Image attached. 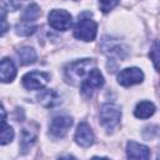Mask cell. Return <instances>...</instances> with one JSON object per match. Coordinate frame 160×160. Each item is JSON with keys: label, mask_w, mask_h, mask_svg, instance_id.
Masks as SVG:
<instances>
[{"label": "cell", "mask_w": 160, "mask_h": 160, "mask_svg": "<svg viewBox=\"0 0 160 160\" xmlns=\"http://www.w3.org/2000/svg\"><path fill=\"white\" fill-rule=\"evenodd\" d=\"M49 81V74L44 71H30L22 76V85L28 90L42 89Z\"/></svg>", "instance_id": "cell-5"}, {"label": "cell", "mask_w": 160, "mask_h": 160, "mask_svg": "<svg viewBox=\"0 0 160 160\" xmlns=\"http://www.w3.org/2000/svg\"><path fill=\"white\" fill-rule=\"evenodd\" d=\"M99 118H100V122L101 125L108 130L111 131L114 130L119 122H120V118H121V110L116 104H110L106 102L100 108V112H99Z\"/></svg>", "instance_id": "cell-2"}, {"label": "cell", "mask_w": 160, "mask_h": 160, "mask_svg": "<svg viewBox=\"0 0 160 160\" xmlns=\"http://www.w3.org/2000/svg\"><path fill=\"white\" fill-rule=\"evenodd\" d=\"M2 4L10 11H15L20 8V2L18 0H2Z\"/></svg>", "instance_id": "cell-21"}, {"label": "cell", "mask_w": 160, "mask_h": 160, "mask_svg": "<svg viewBox=\"0 0 160 160\" xmlns=\"http://www.w3.org/2000/svg\"><path fill=\"white\" fill-rule=\"evenodd\" d=\"M9 29V24L6 20V14L4 10H0V36L4 35Z\"/></svg>", "instance_id": "cell-20"}, {"label": "cell", "mask_w": 160, "mask_h": 160, "mask_svg": "<svg viewBox=\"0 0 160 160\" xmlns=\"http://www.w3.org/2000/svg\"><path fill=\"white\" fill-rule=\"evenodd\" d=\"M16 76V68L11 59L4 58L0 60V81L10 82Z\"/></svg>", "instance_id": "cell-11"}, {"label": "cell", "mask_w": 160, "mask_h": 160, "mask_svg": "<svg viewBox=\"0 0 160 160\" xmlns=\"http://www.w3.org/2000/svg\"><path fill=\"white\" fill-rule=\"evenodd\" d=\"M35 30H36V25H30V22H20V24H16L15 26L16 34L21 36H29Z\"/></svg>", "instance_id": "cell-18"}, {"label": "cell", "mask_w": 160, "mask_h": 160, "mask_svg": "<svg viewBox=\"0 0 160 160\" xmlns=\"http://www.w3.org/2000/svg\"><path fill=\"white\" fill-rule=\"evenodd\" d=\"M98 24L90 18H80L74 29V36L82 41H92L96 38Z\"/></svg>", "instance_id": "cell-3"}, {"label": "cell", "mask_w": 160, "mask_h": 160, "mask_svg": "<svg viewBox=\"0 0 160 160\" xmlns=\"http://www.w3.org/2000/svg\"><path fill=\"white\" fill-rule=\"evenodd\" d=\"M12 138H14L12 128L6 122H4V120L0 121V145H6L11 142Z\"/></svg>", "instance_id": "cell-16"}, {"label": "cell", "mask_w": 160, "mask_h": 160, "mask_svg": "<svg viewBox=\"0 0 160 160\" xmlns=\"http://www.w3.org/2000/svg\"><path fill=\"white\" fill-rule=\"evenodd\" d=\"M5 118H6V112H5L4 108H2V105L0 104V121L5 120Z\"/></svg>", "instance_id": "cell-23"}, {"label": "cell", "mask_w": 160, "mask_h": 160, "mask_svg": "<svg viewBox=\"0 0 160 160\" xmlns=\"http://www.w3.org/2000/svg\"><path fill=\"white\" fill-rule=\"evenodd\" d=\"M18 56L22 65H29L36 60V51L30 46H22L18 50Z\"/></svg>", "instance_id": "cell-14"}, {"label": "cell", "mask_w": 160, "mask_h": 160, "mask_svg": "<svg viewBox=\"0 0 160 160\" xmlns=\"http://www.w3.org/2000/svg\"><path fill=\"white\" fill-rule=\"evenodd\" d=\"M38 101L45 106V108H52L54 105H56L59 102V96L56 94V91L51 90V89H44L38 94Z\"/></svg>", "instance_id": "cell-12"}, {"label": "cell", "mask_w": 160, "mask_h": 160, "mask_svg": "<svg viewBox=\"0 0 160 160\" xmlns=\"http://www.w3.org/2000/svg\"><path fill=\"white\" fill-rule=\"evenodd\" d=\"M35 140H36V132L34 130L28 129V128L22 129V132H21V142L20 144H21V150H22L24 154L32 146V144L35 142Z\"/></svg>", "instance_id": "cell-15"}, {"label": "cell", "mask_w": 160, "mask_h": 160, "mask_svg": "<svg viewBox=\"0 0 160 160\" xmlns=\"http://www.w3.org/2000/svg\"><path fill=\"white\" fill-rule=\"evenodd\" d=\"M155 110H156V108L151 101H140L136 105V108L134 110V114L139 119H148V118L154 115Z\"/></svg>", "instance_id": "cell-13"}, {"label": "cell", "mask_w": 160, "mask_h": 160, "mask_svg": "<svg viewBox=\"0 0 160 160\" xmlns=\"http://www.w3.org/2000/svg\"><path fill=\"white\" fill-rule=\"evenodd\" d=\"M48 20H49V25L52 29L60 30V31H65V30L70 29V26L72 24L70 12H68L66 10H61V9L51 10L48 15Z\"/></svg>", "instance_id": "cell-4"}, {"label": "cell", "mask_w": 160, "mask_h": 160, "mask_svg": "<svg viewBox=\"0 0 160 160\" xmlns=\"http://www.w3.org/2000/svg\"><path fill=\"white\" fill-rule=\"evenodd\" d=\"M75 141L78 145L82 148H89L94 142V134L89 124L86 122H80L76 128L75 131Z\"/></svg>", "instance_id": "cell-9"}, {"label": "cell", "mask_w": 160, "mask_h": 160, "mask_svg": "<svg viewBox=\"0 0 160 160\" xmlns=\"http://www.w3.org/2000/svg\"><path fill=\"white\" fill-rule=\"evenodd\" d=\"M95 65L92 59H81L69 64L65 68V79L70 84H78L80 80L84 79L86 74H89L90 69Z\"/></svg>", "instance_id": "cell-1"}, {"label": "cell", "mask_w": 160, "mask_h": 160, "mask_svg": "<svg viewBox=\"0 0 160 160\" xmlns=\"http://www.w3.org/2000/svg\"><path fill=\"white\" fill-rule=\"evenodd\" d=\"M71 125H72V119L70 116H65V115L55 116L50 122L49 130H50L51 136L64 138L66 135L68 130L71 128Z\"/></svg>", "instance_id": "cell-8"}, {"label": "cell", "mask_w": 160, "mask_h": 160, "mask_svg": "<svg viewBox=\"0 0 160 160\" xmlns=\"http://www.w3.org/2000/svg\"><path fill=\"white\" fill-rule=\"evenodd\" d=\"M119 1L120 0H99L100 10L102 12H109L110 10H112L119 4Z\"/></svg>", "instance_id": "cell-19"}, {"label": "cell", "mask_w": 160, "mask_h": 160, "mask_svg": "<svg viewBox=\"0 0 160 160\" xmlns=\"http://www.w3.org/2000/svg\"><path fill=\"white\" fill-rule=\"evenodd\" d=\"M104 85V76L100 72L99 69H92L89 71L86 79L84 80L82 85H81V91L84 95L86 96H91L92 92L95 90H98L99 88H101Z\"/></svg>", "instance_id": "cell-6"}, {"label": "cell", "mask_w": 160, "mask_h": 160, "mask_svg": "<svg viewBox=\"0 0 160 160\" xmlns=\"http://www.w3.org/2000/svg\"><path fill=\"white\" fill-rule=\"evenodd\" d=\"M126 154L128 158L130 159H141V160H146L150 156V150L148 146L135 142V141H129L126 144Z\"/></svg>", "instance_id": "cell-10"}, {"label": "cell", "mask_w": 160, "mask_h": 160, "mask_svg": "<svg viewBox=\"0 0 160 160\" xmlns=\"http://www.w3.org/2000/svg\"><path fill=\"white\" fill-rule=\"evenodd\" d=\"M158 42H155L154 44V48L150 50V54H149V56L151 58V60H152V62H154V66H155V69L158 70Z\"/></svg>", "instance_id": "cell-22"}, {"label": "cell", "mask_w": 160, "mask_h": 160, "mask_svg": "<svg viewBox=\"0 0 160 160\" xmlns=\"http://www.w3.org/2000/svg\"><path fill=\"white\" fill-rule=\"evenodd\" d=\"M41 15V11H40V8L36 5V4H30L22 12L21 15V19L25 21V22H30V21H35L39 16Z\"/></svg>", "instance_id": "cell-17"}, {"label": "cell", "mask_w": 160, "mask_h": 160, "mask_svg": "<svg viewBox=\"0 0 160 160\" xmlns=\"http://www.w3.org/2000/svg\"><path fill=\"white\" fill-rule=\"evenodd\" d=\"M144 79V74L139 68H126L118 74V82L122 86H131L140 84Z\"/></svg>", "instance_id": "cell-7"}]
</instances>
